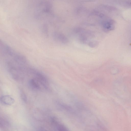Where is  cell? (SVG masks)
I'll list each match as a JSON object with an SVG mask.
<instances>
[{"label":"cell","mask_w":131,"mask_h":131,"mask_svg":"<svg viewBox=\"0 0 131 131\" xmlns=\"http://www.w3.org/2000/svg\"><path fill=\"white\" fill-rule=\"evenodd\" d=\"M20 95L22 100L25 102H26L27 101V98L26 94L22 91L20 92Z\"/></svg>","instance_id":"5b68a950"},{"label":"cell","mask_w":131,"mask_h":131,"mask_svg":"<svg viewBox=\"0 0 131 131\" xmlns=\"http://www.w3.org/2000/svg\"><path fill=\"white\" fill-rule=\"evenodd\" d=\"M0 52L4 65L12 78L16 80L21 79L31 66L24 56L1 40Z\"/></svg>","instance_id":"6da1fadb"},{"label":"cell","mask_w":131,"mask_h":131,"mask_svg":"<svg viewBox=\"0 0 131 131\" xmlns=\"http://www.w3.org/2000/svg\"><path fill=\"white\" fill-rule=\"evenodd\" d=\"M0 102L2 104L7 105H10L14 102V99L8 95H4L0 98Z\"/></svg>","instance_id":"7a4b0ae2"},{"label":"cell","mask_w":131,"mask_h":131,"mask_svg":"<svg viewBox=\"0 0 131 131\" xmlns=\"http://www.w3.org/2000/svg\"><path fill=\"white\" fill-rule=\"evenodd\" d=\"M98 42L96 41H92L89 42V46L91 47H94L97 45Z\"/></svg>","instance_id":"8992f818"},{"label":"cell","mask_w":131,"mask_h":131,"mask_svg":"<svg viewBox=\"0 0 131 131\" xmlns=\"http://www.w3.org/2000/svg\"><path fill=\"white\" fill-rule=\"evenodd\" d=\"M53 36L57 40L62 43H66L68 42L67 38L61 33L54 32L53 34Z\"/></svg>","instance_id":"3957f363"},{"label":"cell","mask_w":131,"mask_h":131,"mask_svg":"<svg viewBox=\"0 0 131 131\" xmlns=\"http://www.w3.org/2000/svg\"><path fill=\"white\" fill-rule=\"evenodd\" d=\"M9 123L6 119L1 118L0 120V127L2 128L8 127L9 126Z\"/></svg>","instance_id":"277c9868"}]
</instances>
